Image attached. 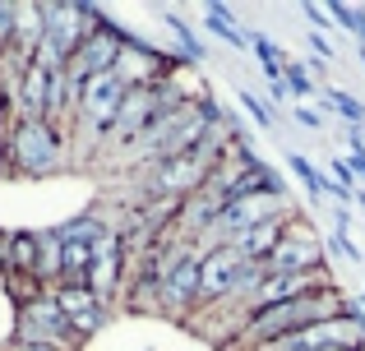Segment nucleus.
<instances>
[{"instance_id":"nucleus-35","label":"nucleus","mask_w":365,"mask_h":351,"mask_svg":"<svg viewBox=\"0 0 365 351\" xmlns=\"http://www.w3.org/2000/svg\"><path fill=\"white\" fill-rule=\"evenodd\" d=\"M356 56H361V65H365V46H361V51H356Z\"/></svg>"},{"instance_id":"nucleus-11","label":"nucleus","mask_w":365,"mask_h":351,"mask_svg":"<svg viewBox=\"0 0 365 351\" xmlns=\"http://www.w3.org/2000/svg\"><path fill=\"white\" fill-rule=\"evenodd\" d=\"M158 111H162V93L158 88H130L120 98V111H116V120H111L107 139H116V144H139V139L148 135V125H153Z\"/></svg>"},{"instance_id":"nucleus-10","label":"nucleus","mask_w":365,"mask_h":351,"mask_svg":"<svg viewBox=\"0 0 365 351\" xmlns=\"http://www.w3.org/2000/svg\"><path fill=\"white\" fill-rule=\"evenodd\" d=\"M125 93H130V88H125V79H120L116 70L93 74V79L79 83V116H88L93 125H98V135H107L111 120H116V111H120Z\"/></svg>"},{"instance_id":"nucleus-12","label":"nucleus","mask_w":365,"mask_h":351,"mask_svg":"<svg viewBox=\"0 0 365 351\" xmlns=\"http://www.w3.org/2000/svg\"><path fill=\"white\" fill-rule=\"evenodd\" d=\"M51 296H56L65 324H70V333L79 337V342H83V337H93L98 328H107V305H102L88 287H56Z\"/></svg>"},{"instance_id":"nucleus-22","label":"nucleus","mask_w":365,"mask_h":351,"mask_svg":"<svg viewBox=\"0 0 365 351\" xmlns=\"http://www.w3.org/2000/svg\"><path fill=\"white\" fill-rule=\"evenodd\" d=\"M236 98H241V107L250 111V120H255V125H259V130H268V135H273V125H277V116H273V107H268V102H259V98H255V93H245V88H241V93H236Z\"/></svg>"},{"instance_id":"nucleus-8","label":"nucleus","mask_w":365,"mask_h":351,"mask_svg":"<svg viewBox=\"0 0 365 351\" xmlns=\"http://www.w3.org/2000/svg\"><path fill=\"white\" fill-rule=\"evenodd\" d=\"M125 287V241L120 231H102L98 241H93V263H88V291L107 305V300H116V291Z\"/></svg>"},{"instance_id":"nucleus-7","label":"nucleus","mask_w":365,"mask_h":351,"mask_svg":"<svg viewBox=\"0 0 365 351\" xmlns=\"http://www.w3.org/2000/svg\"><path fill=\"white\" fill-rule=\"evenodd\" d=\"M245 259L232 245H217L199 259V305H236V278Z\"/></svg>"},{"instance_id":"nucleus-4","label":"nucleus","mask_w":365,"mask_h":351,"mask_svg":"<svg viewBox=\"0 0 365 351\" xmlns=\"http://www.w3.org/2000/svg\"><path fill=\"white\" fill-rule=\"evenodd\" d=\"M310 268H324V241L301 213L287 222L277 250L264 259V273H310Z\"/></svg>"},{"instance_id":"nucleus-5","label":"nucleus","mask_w":365,"mask_h":351,"mask_svg":"<svg viewBox=\"0 0 365 351\" xmlns=\"http://www.w3.org/2000/svg\"><path fill=\"white\" fill-rule=\"evenodd\" d=\"M120 42H125V28H116L111 19H102V23L79 42V51L65 61V74H70L74 83H83V79H93V74L116 70V61H120Z\"/></svg>"},{"instance_id":"nucleus-20","label":"nucleus","mask_w":365,"mask_h":351,"mask_svg":"<svg viewBox=\"0 0 365 351\" xmlns=\"http://www.w3.org/2000/svg\"><path fill=\"white\" fill-rule=\"evenodd\" d=\"M282 83L292 88V98H314V74L305 70V61H287L282 65Z\"/></svg>"},{"instance_id":"nucleus-13","label":"nucleus","mask_w":365,"mask_h":351,"mask_svg":"<svg viewBox=\"0 0 365 351\" xmlns=\"http://www.w3.org/2000/svg\"><path fill=\"white\" fill-rule=\"evenodd\" d=\"M296 213H282V217H273V222H259V226H250V231H241L236 241H227L236 254H241L245 263H264L268 254L277 250V241H282V231H287V222H292Z\"/></svg>"},{"instance_id":"nucleus-1","label":"nucleus","mask_w":365,"mask_h":351,"mask_svg":"<svg viewBox=\"0 0 365 351\" xmlns=\"http://www.w3.org/2000/svg\"><path fill=\"white\" fill-rule=\"evenodd\" d=\"M356 300L347 296L342 287H324V291H310V296H296V300H282V305H264V310H250L241 333L232 337L236 351H264L282 337H296L314 324H329V319H342Z\"/></svg>"},{"instance_id":"nucleus-25","label":"nucleus","mask_w":365,"mask_h":351,"mask_svg":"<svg viewBox=\"0 0 365 351\" xmlns=\"http://www.w3.org/2000/svg\"><path fill=\"white\" fill-rule=\"evenodd\" d=\"M347 148H351V157H347L351 176L365 185V139H361V130H351V135H347Z\"/></svg>"},{"instance_id":"nucleus-19","label":"nucleus","mask_w":365,"mask_h":351,"mask_svg":"<svg viewBox=\"0 0 365 351\" xmlns=\"http://www.w3.org/2000/svg\"><path fill=\"white\" fill-rule=\"evenodd\" d=\"M324 107L338 111V116L347 120L351 130H356L361 120H365V102H361V98H351V93H342V88H329V93H324Z\"/></svg>"},{"instance_id":"nucleus-6","label":"nucleus","mask_w":365,"mask_h":351,"mask_svg":"<svg viewBox=\"0 0 365 351\" xmlns=\"http://www.w3.org/2000/svg\"><path fill=\"white\" fill-rule=\"evenodd\" d=\"M199 259L204 254H180L176 263H171V273L158 282V310L171 319H180V324H190L199 310Z\"/></svg>"},{"instance_id":"nucleus-15","label":"nucleus","mask_w":365,"mask_h":351,"mask_svg":"<svg viewBox=\"0 0 365 351\" xmlns=\"http://www.w3.org/2000/svg\"><path fill=\"white\" fill-rule=\"evenodd\" d=\"M37 268V231H9V278H33Z\"/></svg>"},{"instance_id":"nucleus-14","label":"nucleus","mask_w":365,"mask_h":351,"mask_svg":"<svg viewBox=\"0 0 365 351\" xmlns=\"http://www.w3.org/2000/svg\"><path fill=\"white\" fill-rule=\"evenodd\" d=\"M33 282L42 291L61 287V236H56V231H37V268H33Z\"/></svg>"},{"instance_id":"nucleus-3","label":"nucleus","mask_w":365,"mask_h":351,"mask_svg":"<svg viewBox=\"0 0 365 351\" xmlns=\"http://www.w3.org/2000/svg\"><path fill=\"white\" fill-rule=\"evenodd\" d=\"M14 342H37V347H56V351H79L83 342L70 333V324H65L61 305H56L51 291H42V296L24 300V305L14 310Z\"/></svg>"},{"instance_id":"nucleus-29","label":"nucleus","mask_w":365,"mask_h":351,"mask_svg":"<svg viewBox=\"0 0 365 351\" xmlns=\"http://www.w3.org/2000/svg\"><path fill=\"white\" fill-rule=\"evenodd\" d=\"M301 14L310 19V23H319V28H329V9L324 5H301Z\"/></svg>"},{"instance_id":"nucleus-30","label":"nucleus","mask_w":365,"mask_h":351,"mask_svg":"<svg viewBox=\"0 0 365 351\" xmlns=\"http://www.w3.org/2000/svg\"><path fill=\"white\" fill-rule=\"evenodd\" d=\"M268 93H273V98H277V102H287V98H292V88H287V83H282V79H277V83H268Z\"/></svg>"},{"instance_id":"nucleus-2","label":"nucleus","mask_w":365,"mask_h":351,"mask_svg":"<svg viewBox=\"0 0 365 351\" xmlns=\"http://www.w3.org/2000/svg\"><path fill=\"white\" fill-rule=\"evenodd\" d=\"M65 162V130L56 120H14L9 130V167L19 176H46Z\"/></svg>"},{"instance_id":"nucleus-26","label":"nucleus","mask_w":365,"mask_h":351,"mask_svg":"<svg viewBox=\"0 0 365 351\" xmlns=\"http://www.w3.org/2000/svg\"><path fill=\"white\" fill-rule=\"evenodd\" d=\"M329 9V19H338L347 33H356V19H361V9H351V5H342V0H333V5H324Z\"/></svg>"},{"instance_id":"nucleus-9","label":"nucleus","mask_w":365,"mask_h":351,"mask_svg":"<svg viewBox=\"0 0 365 351\" xmlns=\"http://www.w3.org/2000/svg\"><path fill=\"white\" fill-rule=\"evenodd\" d=\"M324 287H338V278L324 268H310V273H264V282L255 287L250 296V310H264V305H282V300H296V296H310V291H324Z\"/></svg>"},{"instance_id":"nucleus-31","label":"nucleus","mask_w":365,"mask_h":351,"mask_svg":"<svg viewBox=\"0 0 365 351\" xmlns=\"http://www.w3.org/2000/svg\"><path fill=\"white\" fill-rule=\"evenodd\" d=\"M9 351H56V347H37V342H9Z\"/></svg>"},{"instance_id":"nucleus-33","label":"nucleus","mask_w":365,"mask_h":351,"mask_svg":"<svg viewBox=\"0 0 365 351\" xmlns=\"http://www.w3.org/2000/svg\"><path fill=\"white\" fill-rule=\"evenodd\" d=\"M351 204H356L361 213H365V185H356V189H351Z\"/></svg>"},{"instance_id":"nucleus-24","label":"nucleus","mask_w":365,"mask_h":351,"mask_svg":"<svg viewBox=\"0 0 365 351\" xmlns=\"http://www.w3.org/2000/svg\"><path fill=\"white\" fill-rule=\"evenodd\" d=\"M14 33H19V5H0V56L14 51Z\"/></svg>"},{"instance_id":"nucleus-28","label":"nucleus","mask_w":365,"mask_h":351,"mask_svg":"<svg viewBox=\"0 0 365 351\" xmlns=\"http://www.w3.org/2000/svg\"><path fill=\"white\" fill-rule=\"evenodd\" d=\"M296 125H305V130H324V120H319V111H310V107H296Z\"/></svg>"},{"instance_id":"nucleus-18","label":"nucleus","mask_w":365,"mask_h":351,"mask_svg":"<svg viewBox=\"0 0 365 351\" xmlns=\"http://www.w3.org/2000/svg\"><path fill=\"white\" fill-rule=\"evenodd\" d=\"M287 167L296 172V180H301L305 189H310V199H324V194H329V176H324L305 153H287Z\"/></svg>"},{"instance_id":"nucleus-36","label":"nucleus","mask_w":365,"mask_h":351,"mask_svg":"<svg viewBox=\"0 0 365 351\" xmlns=\"http://www.w3.org/2000/svg\"><path fill=\"white\" fill-rule=\"evenodd\" d=\"M0 61H5V56H0Z\"/></svg>"},{"instance_id":"nucleus-32","label":"nucleus","mask_w":365,"mask_h":351,"mask_svg":"<svg viewBox=\"0 0 365 351\" xmlns=\"http://www.w3.org/2000/svg\"><path fill=\"white\" fill-rule=\"evenodd\" d=\"M0 167H9V139H5V130H0Z\"/></svg>"},{"instance_id":"nucleus-34","label":"nucleus","mask_w":365,"mask_h":351,"mask_svg":"<svg viewBox=\"0 0 365 351\" xmlns=\"http://www.w3.org/2000/svg\"><path fill=\"white\" fill-rule=\"evenodd\" d=\"M356 310H361V315H365V291H361V296H356Z\"/></svg>"},{"instance_id":"nucleus-16","label":"nucleus","mask_w":365,"mask_h":351,"mask_svg":"<svg viewBox=\"0 0 365 351\" xmlns=\"http://www.w3.org/2000/svg\"><path fill=\"white\" fill-rule=\"evenodd\" d=\"M204 28L213 37H222L227 46H250V33H241L236 28V14L227 5H204Z\"/></svg>"},{"instance_id":"nucleus-23","label":"nucleus","mask_w":365,"mask_h":351,"mask_svg":"<svg viewBox=\"0 0 365 351\" xmlns=\"http://www.w3.org/2000/svg\"><path fill=\"white\" fill-rule=\"evenodd\" d=\"M329 254H338V259H347V263H361V250H356V241L347 236V226H333V236H329V245H324Z\"/></svg>"},{"instance_id":"nucleus-27","label":"nucleus","mask_w":365,"mask_h":351,"mask_svg":"<svg viewBox=\"0 0 365 351\" xmlns=\"http://www.w3.org/2000/svg\"><path fill=\"white\" fill-rule=\"evenodd\" d=\"M310 51H314V61H319V65L333 61V46H329V37H324V33H310Z\"/></svg>"},{"instance_id":"nucleus-21","label":"nucleus","mask_w":365,"mask_h":351,"mask_svg":"<svg viewBox=\"0 0 365 351\" xmlns=\"http://www.w3.org/2000/svg\"><path fill=\"white\" fill-rule=\"evenodd\" d=\"M167 28L180 37V46H185V61H204V42L195 37V28H190L185 19H180V14H167Z\"/></svg>"},{"instance_id":"nucleus-17","label":"nucleus","mask_w":365,"mask_h":351,"mask_svg":"<svg viewBox=\"0 0 365 351\" xmlns=\"http://www.w3.org/2000/svg\"><path fill=\"white\" fill-rule=\"evenodd\" d=\"M102 231H107V222H102V217H93V213H83V217H74V222L56 226V236H61L65 245H93Z\"/></svg>"}]
</instances>
